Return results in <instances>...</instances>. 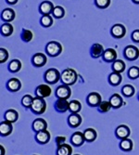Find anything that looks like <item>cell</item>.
Segmentation results:
<instances>
[{
	"label": "cell",
	"instance_id": "cell-1",
	"mask_svg": "<svg viewBox=\"0 0 139 155\" xmlns=\"http://www.w3.org/2000/svg\"><path fill=\"white\" fill-rule=\"evenodd\" d=\"M77 78H78V75L76 72L73 69H70V68L65 69L61 73V76H60L61 83L63 84H66V86H73V84L76 83Z\"/></svg>",
	"mask_w": 139,
	"mask_h": 155
},
{
	"label": "cell",
	"instance_id": "cell-2",
	"mask_svg": "<svg viewBox=\"0 0 139 155\" xmlns=\"http://www.w3.org/2000/svg\"><path fill=\"white\" fill-rule=\"evenodd\" d=\"M30 109L34 114H38V115L43 114L47 110V102L44 98L35 97H34V101Z\"/></svg>",
	"mask_w": 139,
	"mask_h": 155
},
{
	"label": "cell",
	"instance_id": "cell-3",
	"mask_svg": "<svg viewBox=\"0 0 139 155\" xmlns=\"http://www.w3.org/2000/svg\"><path fill=\"white\" fill-rule=\"evenodd\" d=\"M60 76H61V74L57 69L50 68L45 73L44 79L47 84H57L60 80Z\"/></svg>",
	"mask_w": 139,
	"mask_h": 155
},
{
	"label": "cell",
	"instance_id": "cell-4",
	"mask_svg": "<svg viewBox=\"0 0 139 155\" xmlns=\"http://www.w3.org/2000/svg\"><path fill=\"white\" fill-rule=\"evenodd\" d=\"M46 51L50 57H57L62 52V46L57 41H50L47 44Z\"/></svg>",
	"mask_w": 139,
	"mask_h": 155
},
{
	"label": "cell",
	"instance_id": "cell-5",
	"mask_svg": "<svg viewBox=\"0 0 139 155\" xmlns=\"http://www.w3.org/2000/svg\"><path fill=\"white\" fill-rule=\"evenodd\" d=\"M123 56L128 61H135L139 57V49L133 45H128L123 50Z\"/></svg>",
	"mask_w": 139,
	"mask_h": 155
},
{
	"label": "cell",
	"instance_id": "cell-6",
	"mask_svg": "<svg viewBox=\"0 0 139 155\" xmlns=\"http://www.w3.org/2000/svg\"><path fill=\"white\" fill-rule=\"evenodd\" d=\"M55 95L58 98H62V100H68L72 95V90L70 88V86L62 84L57 87L55 91Z\"/></svg>",
	"mask_w": 139,
	"mask_h": 155
},
{
	"label": "cell",
	"instance_id": "cell-7",
	"mask_svg": "<svg viewBox=\"0 0 139 155\" xmlns=\"http://www.w3.org/2000/svg\"><path fill=\"white\" fill-rule=\"evenodd\" d=\"M110 33L113 37L120 39L125 35V34H126V29H125V27L122 24L117 23V24H114L112 27H111Z\"/></svg>",
	"mask_w": 139,
	"mask_h": 155
},
{
	"label": "cell",
	"instance_id": "cell-8",
	"mask_svg": "<svg viewBox=\"0 0 139 155\" xmlns=\"http://www.w3.org/2000/svg\"><path fill=\"white\" fill-rule=\"evenodd\" d=\"M131 134V130L128 127L127 125L125 124H121L119 125L118 127L115 130V136L117 138L119 139H124V138H128L129 136Z\"/></svg>",
	"mask_w": 139,
	"mask_h": 155
},
{
	"label": "cell",
	"instance_id": "cell-9",
	"mask_svg": "<svg viewBox=\"0 0 139 155\" xmlns=\"http://www.w3.org/2000/svg\"><path fill=\"white\" fill-rule=\"evenodd\" d=\"M47 61V56L44 53H35L32 58V63L35 67H43Z\"/></svg>",
	"mask_w": 139,
	"mask_h": 155
},
{
	"label": "cell",
	"instance_id": "cell-10",
	"mask_svg": "<svg viewBox=\"0 0 139 155\" xmlns=\"http://www.w3.org/2000/svg\"><path fill=\"white\" fill-rule=\"evenodd\" d=\"M101 101V96L96 92L90 93L86 97V102L90 107H99Z\"/></svg>",
	"mask_w": 139,
	"mask_h": 155
},
{
	"label": "cell",
	"instance_id": "cell-11",
	"mask_svg": "<svg viewBox=\"0 0 139 155\" xmlns=\"http://www.w3.org/2000/svg\"><path fill=\"white\" fill-rule=\"evenodd\" d=\"M51 88L47 84H40L35 89V95L36 97H42V98H45V97H47L51 95Z\"/></svg>",
	"mask_w": 139,
	"mask_h": 155
},
{
	"label": "cell",
	"instance_id": "cell-12",
	"mask_svg": "<svg viewBox=\"0 0 139 155\" xmlns=\"http://www.w3.org/2000/svg\"><path fill=\"white\" fill-rule=\"evenodd\" d=\"M71 144L75 146V147H81L82 145H83L86 141L85 136H83V133L82 132H75L72 135L71 137Z\"/></svg>",
	"mask_w": 139,
	"mask_h": 155
},
{
	"label": "cell",
	"instance_id": "cell-13",
	"mask_svg": "<svg viewBox=\"0 0 139 155\" xmlns=\"http://www.w3.org/2000/svg\"><path fill=\"white\" fill-rule=\"evenodd\" d=\"M35 140L36 142L41 144V145H45L47 143L49 142L50 140V133L47 130H43V131H40L37 132L35 134Z\"/></svg>",
	"mask_w": 139,
	"mask_h": 155
},
{
	"label": "cell",
	"instance_id": "cell-14",
	"mask_svg": "<svg viewBox=\"0 0 139 155\" xmlns=\"http://www.w3.org/2000/svg\"><path fill=\"white\" fill-rule=\"evenodd\" d=\"M32 127H33V130L35 133L43 131V130H47V123L43 118H37L33 122Z\"/></svg>",
	"mask_w": 139,
	"mask_h": 155
},
{
	"label": "cell",
	"instance_id": "cell-15",
	"mask_svg": "<svg viewBox=\"0 0 139 155\" xmlns=\"http://www.w3.org/2000/svg\"><path fill=\"white\" fill-rule=\"evenodd\" d=\"M82 124V117L79 114H71L68 117V124L72 128H77Z\"/></svg>",
	"mask_w": 139,
	"mask_h": 155
},
{
	"label": "cell",
	"instance_id": "cell-16",
	"mask_svg": "<svg viewBox=\"0 0 139 155\" xmlns=\"http://www.w3.org/2000/svg\"><path fill=\"white\" fill-rule=\"evenodd\" d=\"M69 101L67 100H62V98H58L56 101L55 104H54V108L58 112H66L69 110Z\"/></svg>",
	"mask_w": 139,
	"mask_h": 155
},
{
	"label": "cell",
	"instance_id": "cell-17",
	"mask_svg": "<svg viewBox=\"0 0 139 155\" xmlns=\"http://www.w3.org/2000/svg\"><path fill=\"white\" fill-rule=\"evenodd\" d=\"M13 125L12 123H9L8 121H3L0 124V135L1 137H8L12 133Z\"/></svg>",
	"mask_w": 139,
	"mask_h": 155
},
{
	"label": "cell",
	"instance_id": "cell-18",
	"mask_svg": "<svg viewBox=\"0 0 139 155\" xmlns=\"http://www.w3.org/2000/svg\"><path fill=\"white\" fill-rule=\"evenodd\" d=\"M102 58L106 62H114L117 60V52L113 48H108L104 51Z\"/></svg>",
	"mask_w": 139,
	"mask_h": 155
},
{
	"label": "cell",
	"instance_id": "cell-19",
	"mask_svg": "<svg viewBox=\"0 0 139 155\" xmlns=\"http://www.w3.org/2000/svg\"><path fill=\"white\" fill-rule=\"evenodd\" d=\"M21 87V83L18 78H11L7 83V88L11 92H17Z\"/></svg>",
	"mask_w": 139,
	"mask_h": 155
},
{
	"label": "cell",
	"instance_id": "cell-20",
	"mask_svg": "<svg viewBox=\"0 0 139 155\" xmlns=\"http://www.w3.org/2000/svg\"><path fill=\"white\" fill-rule=\"evenodd\" d=\"M54 8L55 7H54L52 2L44 1V2L41 3V5L39 7V10L42 14H43V15H50V14L53 12Z\"/></svg>",
	"mask_w": 139,
	"mask_h": 155
},
{
	"label": "cell",
	"instance_id": "cell-21",
	"mask_svg": "<svg viewBox=\"0 0 139 155\" xmlns=\"http://www.w3.org/2000/svg\"><path fill=\"white\" fill-rule=\"evenodd\" d=\"M104 51H105L104 50V48L100 44H94L91 47V49H90L91 56H92L94 59H97V58L102 57Z\"/></svg>",
	"mask_w": 139,
	"mask_h": 155
},
{
	"label": "cell",
	"instance_id": "cell-22",
	"mask_svg": "<svg viewBox=\"0 0 139 155\" xmlns=\"http://www.w3.org/2000/svg\"><path fill=\"white\" fill-rule=\"evenodd\" d=\"M108 101H109V103L111 105V108H113V109H119L123 104L122 97L119 94H117V93L113 94L112 96H111Z\"/></svg>",
	"mask_w": 139,
	"mask_h": 155
},
{
	"label": "cell",
	"instance_id": "cell-23",
	"mask_svg": "<svg viewBox=\"0 0 139 155\" xmlns=\"http://www.w3.org/2000/svg\"><path fill=\"white\" fill-rule=\"evenodd\" d=\"M4 119L5 121H8L9 123H15L18 121L19 119V114L18 111L13 110V109H10V110H8L5 114H4Z\"/></svg>",
	"mask_w": 139,
	"mask_h": 155
},
{
	"label": "cell",
	"instance_id": "cell-24",
	"mask_svg": "<svg viewBox=\"0 0 139 155\" xmlns=\"http://www.w3.org/2000/svg\"><path fill=\"white\" fill-rule=\"evenodd\" d=\"M15 11H14L12 8H5L2 13H1V19L7 22H10L12 21L14 19H15Z\"/></svg>",
	"mask_w": 139,
	"mask_h": 155
},
{
	"label": "cell",
	"instance_id": "cell-25",
	"mask_svg": "<svg viewBox=\"0 0 139 155\" xmlns=\"http://www.w3.org/2000/svg\"><path fill=\"white\" fill-rule=\"evenodd\" d=\"M120 149L125 152H130L132 151L133 148H134V144H133V141L128 137V138H124V139H121V142H120Z\"/></svg>",
	"mask_w": 139,
	"mask_h": 155
},
{
	"label": "cell",
	"instance_id": "cell-26",
	"mask_svg": "<svg viewBox=\"0 0 139 155\" xmlns=\"http://www.w3.org/2000/svg\"><path fill=\"white\" fill-rule=\"evenodd\" d=\"M122 81V77L121 75V74H118V73H111L109 75H108V83L109 84L113 87H117L119 84L121 83Z\"/></svg>",
	"mask_w": 139,
	"mask_h": 155
},
{
	"label": "cell",
	"instance_id": "cell-27",
	"mask_svg": "<svg viewBox=\"0 0 139 155\" xmlns=\"http://www.w3.org/2000/svg\"><path fill=\"white\" fill-rule=\"evenodd\" d=\"M56 154L57 155H72L73 154V148L71 145L64 143V144L58 147Z\"/></svg>",
	"mask_w": 139,
	"mask_h": 155
},
{
	"label": "cell",
	"instance_id": "cell-28",
	"mask_svg": "<svg viewBox=\"0 0 139 155\" xmlns=\"http://www.w3.org/2000/svg\"><path fill=\"white\" fill-rule=\"evenodd\" d=\"M83 136H85L86 141L87 142H94L96 139L97 133L94 128H86L83 131Z\"/></svg>",
	"mask_w": 139,
	"mask_h": 155
},
{
	"label": "cell",
	"instance_id": "cell-29",
	"mask_svg": "<svg viewBox=\"0 0 139 155\" xmlns=\"http://www.w3.org/2000/svg\"><path fill=\"white\" fill-rule=\"evenodd\" d=\"M21 69V62L19 60H12L8 64V71L11 73H18Z\"/></svg>",
	"mask_w": 139,
	"mask_h": 155
},
{
	"label": "cell",
	"instance_id": "cell-30",
	"mask_svg": "<svg viewBox=\"0 0 139 155\" xmlns=\"http://www.w3.org/2000/svg\"><path fill=\"white\" fill-rule=\"evenodd\" d=\"M121 93L124 97H131L134 95L135 93V89L134 87L132 86V84H125V86L122 87L121 88Z\"/></svg>",
	"mask_w": 139,
	"mask_h": 155
},
{
	"label": "cell",
	"instance_id": "cell-31",
	"mask_svg": "<svg viewBox=\"0 0 139 155\" xmlns=\"http://www.w3.org/2000/svg\"><path fill=\"white\" fill-rule=\"evenodd\" d=\"M82 105L79 101H71L69 103V110L72 112V114H78L81 110Z\"/></svg>",
	"mask_w": 139,
	"mask_h": 155
},
{
	"label": "cell",
	"instance_id": "cell-32",
	"mask_svg": "<svg viewBox=\"0 0 139 155\" xmlns=\"http://www.w3.org/2000/svg\"><path fill=\"white\" fill-rule=\"evenodd\" d=\"M112 70H113V72H115V73L121 74L125 70V63L121 60H116L112 63Z\"/></svg>",
	"mask_w": 139,
	"mask_h": 155
},
{
	"label": "cell",
	"instance_id": "cell-33",
	"mask_svg": "<svg viewBox=\"0 0 139 155\" xmlns=\"http://www.w3.org/2000/svg\"><path fill=\"white\" fill-rule=\"evenodd\" d=\"M13 26L9 23V22H7V23H4L1 25V35H4V36H9L12 35L13 33Z\"/></svg>",
	"mask_w": 139,
	"mask_h": 155
},
{
	"label": "cell",
	"instance_id": "cell-34",
	"mask_svg": "<svg viewBox=\"0 0 139 155\" xmlns=\"http://www.w3.org/2000/svg\"><path fill=\"white\" fill-rule=\"evenodd\" d=\"M40 23L43 27L48 28L53 24V18L50 15H43L40 19Z\"/></svg>",
	"mask_w": 139,
	"mask_h": 155
},
{
	"label": "cell",
	"instance_id": "cell-35",
	"mask_svg": "<svg viewBox=\"0 0 139 155\" xmlns=\"http://www.w3.org/2000/svg\"><path fill=\"white\" fill-rule=\"evenodd\" d=\"M53 16L56 18V19H61L64 17L65 15V10L62 7L60 6H57V7H55L54 9H53Z\"/></svg>",
	"mask_w": 139,
	"mask_h": 155
},
{
	"label": "cell",
	"instance_id": "cell-36",
	"mask_svg": "<svg viewBox=\"0 0 139 155\" xmlns=\"http://www.w3.org/2000/svg\"><path fill=\"white\" fill-rule=\"evenodd\" d=\"M34 101V97L31 95H24L21 98V104L25 108H31Z\"/></svg>",
	"mask_w": 139,
	"mask_h": 155
},
{
	"label": "cell",
	"instance_id": "cell-37",
	"mask_svg": "<svg viewBox=\"0 0 139 155\" xmlns=\"http://www.w3.org/2000/svg\"><path fill=\"white\" fill-rule=\"evenodd\" d=\"M128 77L132 80L139 78V68L136 66H133L128 70Z\"/></svg>",
	"mask_w": 139,
	"mask_h": 155
},
{
	"label": "cell",
	"instance_id": "cell-38",
	"mask_svg": "<svg viewBox=\"0 0 139 155\" xmlns=\"http://www.w3.org/2000/svg\"><path fill=\"white\" fill-rule=\"evenodd\" d=\"M21 37L22 41H24V42H30L33 39V33L30 30L23 29Z\"/></svg>",
	"mask_w": 139,
	"mask_h": 155
},
{
	"label": "cell",
	"instance_id": "cell-39",
	"mask_svg": "<svg viewBox=\"0 0 139 155\" xmlns=\"http://www.w3.org/2000/svg\"><path fill=\"white\" fill-rule=\"evenodd\" d=\"M97 109H99V112H108L111 109V105L109 101H101Z\"/></svg>",
	"mask_w": 139,
	"mask_h": 155
},
{
	"label": "cell",
	"instance_id": "cell-40",
	"mask_svg": "<svg viewBox=\"0 0 139 155\" xmlns=\"http://www.w3.org/2000/svg\"><path fill=\"white\" fill-rule=\"evenodd\" d=\"M95 4L97 8H107L109 4H110V0H95Z\"/></svg>",
	"mask_w": 139,
	"mask_h": 155
},
{
	"label": "cell",
	"instance_id": "cell-41",
	"mask_svg": "<svg viewBox=\"0 0 139 155\" xmlns=\"http://www.w3.org/2000/svg\"><path fill=\"white\" fill-rule=\"evenodd\" d=\"M8 59V52L6 48H0V62L5 63Z\"/></svg>",
	"mask_w": 139,
	"mask_h": 155
},
{
	"label": "cell",
	"instance_id": "cell-42",
	"mask_svg": "<svg viewBox=\"0 0 139 155\" xmlns=\"http://www.w3.org/2000/svg\"><path fill=\"white\" fill-rule=\"evenodd\" d=\"M56 144H57V146L59 147V146H60V145H62V144H64L65 143V141H66V137H60V136H59V137H56Z\"/></svg>",
	"mask_w": 139,
	"mask_h": 155
},
{
	"label": "cell",
	"instance_id": "cell-43",
	"mask_svg": "<svg viewBox=\"0 0 139 155\" xmlns=\"http://www.w3.org/2000/svg\"><path fill=\"white\" fill-rule=\"evenodd\" d=\"M132 40L135 43H139V30H134L132 34Z\"/></svg>",
	"mask_w": 139,
	"mask_h": 155
},
{
	"label": "cell",
	"instance_id": "cell-44",
	"mask_svg": "<svg viewBox=\"0 0 139 155\" xmlns=\"http://www.w3.org/2000/svg\"><path fill=\"white\" fill-rule=\"evenodd\" d=\"M6 1H7V3L10 4V5H14L18 2V0H6Z\"/></svg>",
	"mask_w": 139,
	"mask_h": 155
},
{
	"label": "cell",
	"instance_id": "cell-45",
	"mask_svg": "<svg viewBox=\"0 0 139 155\" xmlns=\"http://www.w3.org/2000/svg\"><path fill=\"white\" fill-rule=\"evenodd\" d=\"M0 151H1V154L0 155H5V148L2 145L0 146Z\"/></svg>",
	"mask_w": 139,
	"mask_h": 155
},
{
	"label": "cell",
	"instance_id": "cell-46",
	"mask_svg": "<svg viewBox=\"0 0 139 155\" xmlns=\"http://www.w3.org/2000/svg\"><path fill=\"white\" fill-rule=\"evenodd\" d=\"M134 4H139V0H132Z\"/></svg>",
	"mask_w": 139,
	"mask_h": 155
},
{
	"label": "cell",
	"instance_id": "cell-47",
	"mask_svg": "<svg viewBox=\"0 0 139 155\" xmlns=\"http://www.w3.org/2000/svg\"><path fill=\"white\" fill-rule=\"evenodd\" d=\"M137 98H138V101H139V93H138V96H137Z\"/></svg>",
	"mask_w": 139,
	"mask_h": 155
},
{
	"label": "cell",
	"instance_id": "cell-48",
	"mask_svg": "<svg viewBox=\"0 0 139 155\" xmlns=\"http://www.w3.org/2000/svg\"><path fill=\"white\" fill-rule=\"evenodd\" d=\"M75 155H80V154H75Z\"/></svg>",
	"mask_w": 139,
	"mask_h": 155
},
{
	"label": "cell",
	"instance_id": "cell-49",
	"mask_svg": "<svg viewBox=\"0 0 139 155\" xmlns=\"http://www.w3.org/2000/svg\"><path fill=\"white\" fill-rule=\"evenodd\" d=\"M34 155H37V154H34Z\"/></svg>",
	"mask_w": 139,
	"mask_h": 155
}]
</instances>
